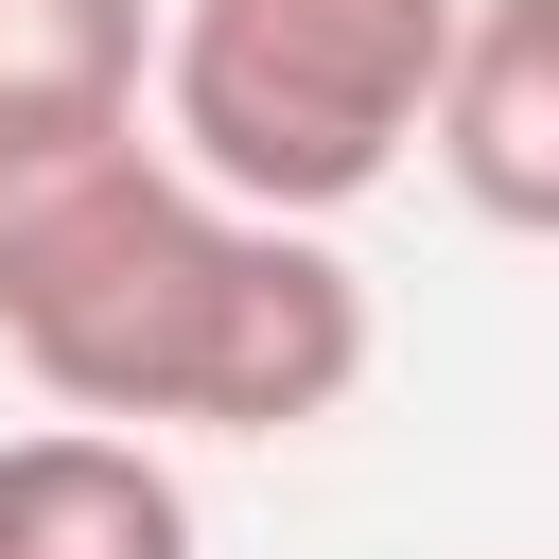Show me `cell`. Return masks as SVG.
Returning a JSON list of instances; mask_svg holds the SVG:
<instances>
[{
  "label": "cell",
  "mask_w": 559,
  "mask_h": 559,
  "mask_svg": "<svg viewBox=\"0 0 559 559\" xmlns=\"http://www.w3.org/2000/svg\"><path fill=\"white\" fill-rule=\"evenodd\" d=\"M0 349L70 419L314 437L367 384V280L314 210H245L140 105L0 140Z\"/></svg>",
  "instance_id": "obj_1"
},
{
  "label": "cell",
  "mask_w": 559,
  "mask_h": 559,
  "mask_svg": "<svg viewBox=\"0 0 559 559\" xmlns=\"http://www.w3.org/2000/svg\"><path fill=\"white\" fill-rule=\"evenodd\" d=\"M472 0H157V140L245 210H367L454 70Z\"/></svg>",
  "instance_id": "obj_2"
},
{
  "label": "cell",
  "mask_w": 559,
  "mask_h": 559,
  "mask_svg": "<svg viewBox=\"0 0 559 559\" xmlns=\"http://www.w3.org/2000/svg\"><path fill=\"white\" fill-rule=\"evenodd\" d=\"M419 140H437V175H454L472 227L559 245V0H472Z\"/></svg>",
  "instance_id": "obj_3"
},
{
  "label": "cell",
  "mask_w": 559,
  "mask_h": 559,
  "mask_svg": "<svg viewBox=\"0 0 559 559\" xmlns=\"http://www.w3.org/2000/svg\"><path fill=\"white\" fill-rule=\"evenodd\" d=\"M0 559H210V524L140 419H35L0 437Z\"/></svg>",
  "instance_id": "obj_4"
},
{
  "label": "cell",
  "mask_w": 559,
  "mask_h": 559,
  "mask_svg": "<svg viewBox=\"0 0 559 559\" xmlns=\"http://www.w3.org/2000/svg\"><path fill=\"white\" fill-rule=\"evenodd\" d=\"M157 105V0H0V140Z\"/></svg>",
  "instance_id": "obj_5"
}]
</instances>
